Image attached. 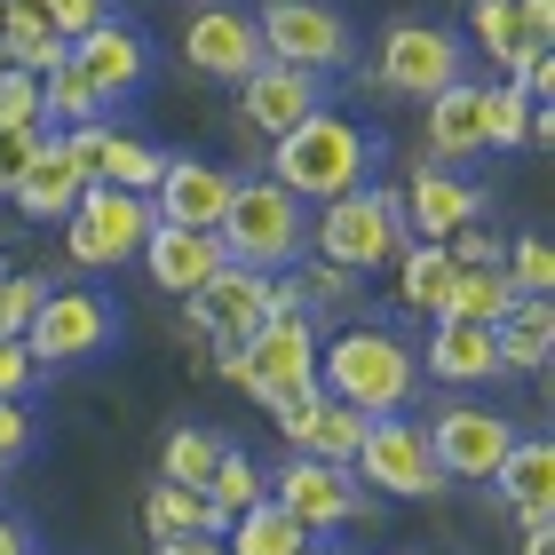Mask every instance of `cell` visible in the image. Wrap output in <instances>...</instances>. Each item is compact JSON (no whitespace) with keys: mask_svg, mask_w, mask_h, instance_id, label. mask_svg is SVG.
<instances>
[{"mask_svg":"<svg viewBox=\"0 0 555 555\" xmlns=\"http://www.w3.org/2000/svg\"><path fill=\"white\" fill-rule=\"evenodd\" d=\"M508 301H516V278H508V262H452V286H444V301H437V318H476V325H500L508 318Z\"/></svg>","mask_w":555,"mask_h":555,"instance_id":"4316f807","label":"cell"},{"mask_svg":"<svg viewBox=\"0 0 555 555\" xmlns=\"http://www.w3.org/2000/svg\"><path fill=\"white\" fill-rule=\"evenodd\" d=\"M524 128H532V95L516 80H492L485 88V151H516Z\"/></svg>","mask_w":555,"mask_h":555,"instance_id":"e575fe53","label":"cell"},{"mask_svg":"<svg viewBox=\"0 0 555 555\" xmlns=\"http://www.w3.org/2000/svg\"><path fill=\"white\" fill-rule=\"evenodd\" d=\"M310 112H325V72H301V64L262 56V64L238 80V128L262 135V143H278L286 128H301Z\"/></svg>","mask_w":555,"mask_h":555,"instance_id":"4fadbf2b","label":"cell"},{"mask_svg":"<svg viewBox=\"0 0 555 555\" xmlns=\"http://www.w3.org/2000/svg\"><path fill=\"white\" fill-rule=\"evenodd\" d=\"M492 341H500V373H540L547 349H555V310H547V294H516L508 318L492 325Z\"/></svg>","mask_w":555,"mask_h":555,"instance_id":"d4e9b609","label":"cell"},{"mask_svg":"<svg viewBox=\"0 0 555 555\" xmlns=\"http://www.w3.org/2000/svg\"><path fill=\"white\" fill-rule=\"evenodd\" d=\"M485 183H468V175H444V167H421L413 191H405V231L413 238H452L461 222H485Z\"/></svg>","mask_w":555,"mask_h":555,"instance_id":"7402d4cb","label":"cell"},{"mask_svg":"<svg viewBox=\"0 0 555 555\" xmlns=\"http://www.w3.org/2000/svg\"><path fill=\"white\" fill-rule=\"evenodd\" d=\"M64 56L80 64V80H88L95 95H104V104H128V95L151 80V48H143V33H135V24H119L112 9L95 16L88 33L64 48Z\"/></svg>","mask_w":555,"mask_h":555,"instance_id":"9a60e30c","label":"cell"},{"mask_svg":"<svg viewBox=\"0 0 555 555\" xmlns=\"http://www.w3.org/2000/svg\"><path fill=\"white\" fill-rule=\"evenodd\" d=\"M40 135H48V128H9V119H0V198L16 191V175H24V159L40 151Z\"/></svg>","mask_w":555,"mask_h":555,"instance_id":"7bdbcfd3","label":"cell"},{"mask_svg":"<svg viewBox=\"0 0 555 555\" xmlns=\"http://www.w3.org/2000/svg\"><path fill=\"white\" fill-rule=\"evenodd\" d=\"M468 33H476V48H485L500 72H508L524 48H532V33H524V9H516V0H468Z\"/></svg>","mask_w":555,"mask_h":555,"instance_id":"d6a6232c","label":"cell"},{"mask_svg":"<svg viewBox=\"0 0 555 555\" xmlns=\"http://www.w3.org/2000/svg\"><path fill=\"white\" fill-rule=\"evenodd\" d=\"M64 151L80 159L88 183H119V191H151L159 183V167H167V151L135 135V128H112V119H80V128H56Z\"/></svg>","mask_w":555,"mask_h":555,"instance_id":"5bb4252c","label":"cell"},{"mask_svg":"<svg viewBox=\"0 0 555 555\" xmlns=\"http://www.w3.org/2000/svg\"><path fill=\"white\" fill-rule=\"evenodd\" d=\"M151 555H231L222 532H175V540H151Z\"/></svg>","mask_w":555,"mask_h":555,"instance_id":"bcb514c9","label":"cell"},{"mask_svg":"<svg viewBox=\"0 0 555 555\" xmlns=\"http://www.w3.org/2000/svg\"><path fill=\"white\" fill-rule=\"evenodd\" d=\"M0 119H9V128H48V112H40V72L0 64Z\"/></svg>","mask_w":555,"mask_h":555,"instance_id":"8d00e7d4","label":"cell"},{"mask_svg":"<svg viewBox=\"0 0 555 555\" xmlns=\"http://www.w3.org/2000/svg\"><path fill=\"white\" fill-rule=\"evenodd\" d=\"M492 492L508 508H555V444L547 437H516L508 461L492 468Z\"/></svg>","mask_w":555,"mask_h":555,"instance_id":"83f0119b","label":"cell"},{"mask_svg":"<svg viewBox=\"0 0 555 555\" xmlns=\"http://www.w3.org/2000/svg\"><path fill=\"white\" fill-rule=\"evenodd\" d=\"M198 492H207L215 508H222V524H231V516L246 508V500H262V492H270V476H262L255 461H246L238 444H222V452H215V468H207V485H198Z\"/></svg>","mask_w":555,"mask_h":555,"instance_id":"836d02e7","label":"cell"},{"mask_svg":"<svg viewBox=\"0 0 555 555\" xmlns=\"http://www.w3.org/2000/svg\"><path fill=\"white\" fill-rule=\"evenodd\" d=\"M524 555H555V516H524Z\"/></svg>","mask_w":555,"mask_h":555,"instance_id":"c3c4849f","label":"cell"},{"mask_svg":"<svg viewBox=\"0 0 555 555\" xmlns=\"http://www.w3.org/2000/svg\"><path fill=\"white\" fill-rule=\"evenodd\" d=\"M64 48H72V40L33 9V0H0V64H16V72H56Z\"/></svg>","mask_w":555,"mask_h":555,"instance_id":"484cf974","label":"cell"},{"mask_svg":"<svg viewBox=\"0 0 555 555\" xmlns=\"http://www.w3.org/2000/svg\"><path fill=\"white\" fill-rule=\"evenodd\" d=\"M215 452H222V437H207V428H175L167 452H159V476H167V485H207Z\"/></svg>","mask_w":555,"mask_h":555,"instance_id":"d590c367","label":"cell"},{"mask_svg":"<svg viewBox=\"0 0 555 555\" xmlns=\"http://www.w3.org/2000/svg\"><path fill=\"white\" fill-rule=\"evenodd\" d=\"M270 183H286L301 207L341 198V191L373 183V135L358 119H341V112H310L301 128H286L270 143Z\"/></svg>","mask_w":555,"mask_h":555,"instance_id":"7a4b0ae2","label":"cell"},{"mask_svg":"<svg viewBox=\"0 0 555 555\" xmlns=\"http://www.w3.org/2000/svg\"><path fill=\"white\" fill-rule=\"evenodd\" d=\"M24 341H33L40 373L95 365L119 341V310H112V294H95V286H48L40 310H33V325H24Z\"/></svg>","mask_w":555,"mask_h":555,"instance_id":"52a82bcc","label":"cell"},{"mask_svg":"<svg viewBox=\"0 0 555 555\" xmlns=\"http://www.w3.org/2000/svg\"><path fill=\"white\" fill-rule=\"evenodd\" d=\"M508 278H516V294H555V255L540 238H508Z\"/></svg>","mask_w":555,"mask_h":555,"instance_id":"ab89813d","label":"cell"},{"mask_svg":"<svg viewBox=\"0 0 555 555\" xmlns=\"http://www.w3.org/2000/svg\"><path fill=\"white\" fill-rule=\"evenodd\" d=\"M222 547H231V555H301V547H310V532H301V524L262 492V500H246V508L222 524Z\"/></svg>","mask_w":555,"mask_h":555,"instance_id":"f1b7e54d","label":"cell"},{"mask_svg":"<svg viewBox=\"0 0 555 555\" xmlns=\"http://www.w3.org/2000/svg\"><path fill=\"white\" fill-rule=\"evenodd\" d=\"M24 452H33V413H24V397H0V476H9Z\"/></svg>","mask_w":555,"mask_h":555,"instance_id":"b9f144b4","label":"cell"},{"mask_svg":"<svg viewBox=\"0 0 555 555\" xmlns=\"http://www.w3.org/2000/svg\"><path fill=\"white\" fill-rule=\"evenodd\" d=\"M508 72H516V88L532 95V104H547V95H555V48H524Z\"/></svg>","mask_w":555,"mask_h":555,"instance_id":"ee69618b","label":"cell"},{"mask_svg":"<svg viewBox=\"0 0 555 555\" xmlns=\"http://www.w3.org/2000/svg\"><path fill=\"white\" fill-rule=\"evenodd\" d=\"M294 270H301V286H310V310H341V301H358V270H341V262H318L310 270V255H301Z\"/></svg>","mask_w":555,"mask_h":555,"instance_id":"f35d334b","label":"cell"},{"mask_svg":"<svg viewBox=\"0 0 555 555\" xmlns=\"http://www.w3.org/2000/svg\"><path fill=\"white\" fill-rule=\"evenodd\" d=\"M143 524H151V540H175V532H222V508L198 485H151V500H143Z\"/></svg>","mask_w":555,"mask_h":555,"instance_id":"4dcf8cb0","label":"cell"},{"mask_svg":"<svg viewBox=\"0 0 555 555\" xmlns=\"http://www.w3.org/2000/svg\"><path fill=\"white\" fill-rule=\"evenodd\" d=\"M349 476L389 500H437L444 492V468L428 452V421H405V413H373L358 452H349Z\"/></svg>","mask_w":555,"mask_h":555,"instance_id":"ba28073f","label":"cell"},{"mask_svg":"<svg viewBox=\"0 0 555 555\" xmlns=\"http://www.w3.org/2000/svg\"><path fill=\"white\" fill-rule=\"evenodd\" d=\"M485 151V80H452L428 95V159H476Z\"/></svg>","mask_w":555,"mask_h":555,"instance_id":"cb8c5ba5","label":"cell"},{"mask_svg":"<svg viewBox=\"0 0 555 555\" xmlns=\"http://www.w3.org/2000/svg\"><path fill=\"white\" fill-rule=\"evenodd\" d=\"M278 437H286L294 452H310V461H341L349 468V452H358L365 437V413L358 405H341V397H325V389H301L294 405H278Z\"/></svg>","mask_w":555,"mask_h":555,"instance_id":"d6986e66","label":"cell"},{"mask_svg":"<svg viewBox=\"0 0 555 555\" xmlns=\"http://www.w3.org/2000/svg\"><path fill=\"white\" fill-rule=\"evenodd\" d=\"M255 33H262V56L278 64H301V72H341L358 64V33L334 0H262L255 9Z\"/></svg>","mask_w":555,"mask_h":555,"instance_id":"30bf717a","label":"cell"},{"mask_svg":"<svg viewBox=\"0 0 555 555\" xmlns=\"http://www.w3.org/2000/svg\"><path fill=\"white\" fill-rule=\"evenodd\" d=\"M215 373L231 389H246L255 405H270V413L294 405L301 389H318V325H310V310L301 318H262L238 349L215 358Z\"/></svg>","mask_w":555,"mask_h":555,"instance_id":"277c9868","label":"cell"},{"mask_svg":"<svg viewBox=\"0 0 555 555\" xmlns=\"http://www.w3.org/2000/svg\"><path fill=\"white\" fill-rule=\"evenodd\" d=\"M33 382H40L33 341H24V334H0V397H33Z\"/></svg>","mask_w":555,"mask_h":555,"instance_id":"60d3db41","label":"cell"},{"mask_svg":"<svg viewBox=\"0 0 555 555\" xmlns=\"http://www.w3.org/2000/svg\"><path fill=\"white\" fill-rule=\"evenodd\" d=\"M524 9V33H532V48H547L555 40V0H516Z\"/></svg>","mask_w":555,"mask_h":555,"instance_id":"7dc6e473","label":"cell"},{"mask_svg":"<svg viewBox=\"0 0 555 555\" xmlns=\"http://www.w3.org/2000/svg\"><path fill=\"white\" fill-rule=\"evenodd\" d=\"M301 555H334V547H318V540H310V547H301Z\"/></svg>","mask_w":555,"mask_h":555,"instance_id":"f907efd6","label":"cell"},{"mask_svg":"<svg viewBox=\"0 0 555 555\" xmlns=\"http://www.w3.org/2000/svg\"><path fill=\"white\" fill-rule=\"evenodd\" d=\"M231 191H238V175H231V167L167 151L159 183H151V215H159V222H183V231H215L222 207H231Z\"/></svg>","mask_w":555,"mask_h":555,"instance_id":"e0dca14e","label":"cell"},{"mask_svg":"<svg viewBox=\"0 0 555 555\" xmlns=\"http://www.w3.org/2000/svg\"><path fill=\"white\" fill-rule=\"evenodd\" d=\"M444 286H452L444 238H405V246H397V301H405V310H428V318H437Z\"/></svg>","mask_w":555,"mask_h":555,"instance_id":"f546056e","label":"cell"},{"mask_svg":"<svg viewBox=\"0 0 555 555\" xmlns=\"http://www.w3.org/2000/svg\"><path fill=\"white\" fill-rule=\"evenodd\" d=\"M40 294H48V278L0 270V334H24V325H33V310H40Z\"/></svg>","mask_w":555,"mask_h":555,"instance_id":"74e56055","label":"cell"},{"mask_svg":"<svg viewBox=\"0 0 555 555\" xmlns=\"http://www.w3.org/2000/svg\"><path fill=\"white\" fill-rule=\"evenodd\" d=\"M151 222H159V215H151V191L88 183L80 198H72V215H64V246H72L80 270H119V262L143 255Z\"/></svg>","mask_w":555,"mask_h":555,"instance_id":"8992f818","label":"cell"},{"mask_svg":"<svg viewBox=\"0 0 555 555\" xmlns=\"http://www.w3.org/2000/svg\"><path fill=\"white\" fill-rule=\"evenodd\" d=\"M135 262L151 270L159 294H198L222 270V238L215 231H183V222H151V238H143Z\"/></svg>","mask_w":555,"mask_h":555,"instance_id":"ffe728a7","label":"cell"},{"mask_svg":"<svg viewBox=\"0 0 555 555\" xmlns=\"http://www.w3.org/2000/svg\"><path fill=\"white\" fill-rule=\"evenodd\" d=\"M270 500L286 508L301 532H341V524H382V500H365V485L349 476L341 461H310V452H294L286 468L270 476Z\"/></svg>","mask_w":555,"mask_h":555,"instance_id":"9c48e42d","label":"cell"},{"mask_svg":"<svg viewBox=\"0 0 555 555\" xmlns=\"http://www.w3.org/2000/svg\"><path fill=\"white\" fill-rule=\"evenodd\" d=\"M421 373H437V382H452V389L500 382V341H492V325H476V318H437V325H428V341H421Z\"/></svg>","mask_w":555,"mask_h":555,"instance_id":"44dd1931","label":"cell"},{"mask_svg":"<svg viewBox=\"0 0 555 555\" xmlns=\"http://www.w3.org/2000/svg\"><path fill=\"white\" fill-rule=\"evenodd\" d=\"M80 191H88L80 159H72V151H64V135L48 128V135H40V151L24 159V175H16V191H9V198H16V215H24V222H64Z\"/></svg>","mask_w":555,"mask_h":555,"instance_id":"603a6c76","label":"cell"},{"mask_svg":"<svg viewBox=\"0 0 555 555\" xmlns=\"http://www.w3.org/2000/svg\"><path fill=\"white\" fill-rule=\"evenodd\" d=\"M318 389L373 413H405L421 389V349L397 341L389 325H341L334 341H318Z\"/></svg>","mask_w":555,"mask_h":555,"instance_id":"6da1fadb","label":"cell"},{"mask_svg":"<svg viewBox=\"0 0 555 555\" xmlns=\"http://www.w3.org/2000/svg\"><path fill=\"white\" fill-rule=\"evenodd\" d=\"M508 444H516V421L492 413V405H444L437 428H428V452H437L444 485H492Z\"/></svg>","mask_w":555,"mask_h":555,"instance_id":"7c38bea8","label":"cell"},{"mask_svg":"<svg viewBox=\"0 0 555 555\" xmlns=\"http://www.w3.org/2000/svg\"><path fill=\"white\" fill-rule=\"evenodd\" d=\"M33 9H40L48 24H56V33H64V40H80V33H88V24H95V16H104V0H33Z\"/></svg>","mask_w":555,"mask_h":555,"instance_id":"f6af8a7d","label":"cell"},{"mask_svg":"<svg viewBox=\"0 0 555 555\" xmlns=\"http://www.w3.org/2000/svg\"><path fill=\"white\" fill-rule=\"evenodd\" d=\"M0 555H40V540H33V532H24V524H16V516H0Z\"/></svg>","mask_w":555,"mask_h":555,"instance_id":"681fc988","label":"cell"},{"mask_svg":"<svg viewBox=\"0 0 555 555\" xmlns=\"http://www.w3.org/2000/svg\"><path fill=\"white\" fill-rule=\"evenodd\" d=\"M461 72H468L461 40H452L444 24H428V16H405V24H389V33H382V48H373V64H365V80L389 88V95H413V104H428V95L452 88Z\"/></svg>","mask_w":555,"mask_h":555,"instance_id":"8fae6325","label":"cell"},{"mask_svg":"<svg viewBox=\"0 0 555 555\" xmlns=\"http://www.w3.org/2000/svg\"><path fill=\"white\" fill-rule=\"evenodd\" d=\"M405 198L397 191H341V198H318V222H310V246H318V262H341V270H382L397 262V246H405Z\"/></svg>","mask_w":555,"mask_h":555,"instance_id":"5b68a950","label":"cell"},{"mask_svg":"<svg viewBox=\"0 0 555 555\" xmlns=\"http://www.w3.org/2000/svg\"><path fill=\"white\" fill-rule=\"evenodd\" d=\"M183 64L207 72V80H231V88H238L246 72L262 64L255 16H246V9H222V0H215V9H198V16L183 24Z\"/></svg>","mask_w":555,"mask_h":555,"instance_id":"ac0fdd59","label":"cell"},{"mask_svg":"<svg viewBox=\"0 0 555 555\" xmlns=\"http://www.w3.org/2000/svg\"><path fill=\"white\" fill-rule=\"evenodd\" d=\"M262 286H270V270L222 262L198 294H183V310H191V325H198V334H207L215 349H238V341L270 318V310H262Z\"/></svg>","mask_w":555,"mask_h":555,"instance_id":"2e32d148","label":"cell"},{"mask_svg":"<svg viewBox=\"0 0 555 555\" xmlns=\"http://www.w3.org/2000/svg\"><path fill=\"white\" fill-rule=\"evenodd\" d=\"M215 238H222V262L294 270L310 255V207H301L286 183H270V175H246L231 191V207H222V222H215Z\"/></svg>","mask_w":555,"mask_h":555,"instance_id":"3957f363","label":"cell"},{"mask_svg":"<svg viewBox=\"0 0 555 555\" xmlns=\"http://www.w3.org/2000/svg\"><path fill=\"white\" fill-rule=\"evenodd\" d=\"M40 112H48V128H80V119H104L112 104L80 80V64H56V72H40Z\"/></svg>","mask_w":555,"mask_h":555,"instance_id":"1f68e13d","label":"cell"}]
</instances>
